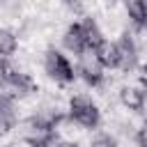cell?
Here are the masks:
<instances>
[{"instance_id":"7a4b0ae2","label":"cell","mask_w":147,"mask_h":147,"mask_svg":"<svg viewBox=\"0 0 147 147\" xmlns=\"http://www.w3.org/2000/svg\"><path fill=\"white\" fill-rule=\"evenodd\" d=\"M44 69H46V74H48L55 83H60V85H71L74 78H76V69H74V64L69 62V57L62 55V53L55 51V48H48V51H46V55H44Z\"/></svg>"},{"instance_id":"e0dca14e","label":"cell","mask_w":147,"mask_h":147,"mask_svg":"<svg viewBox=\"0 0 147 147\" xmlns=\"http://www.w3.org/2000/svg\"><path fill=\"white\" fill-rule=\"evenodd\" d=\"M55 147H78V145H74V142H55Z\"/></svg>"},{"instance_id":"8fae6325","label":"cell","mask_w":147,"mask_h":147,"mask_svg":"<svg viewBox=\"0 0 147 147\" xmlns=\"http://www.w3.org/2000/svg\"><path fill=\"white\" fill-rule=\"evenodd\" d=\"M80 25H83V30H85V37H87V46H90V51H96V48L106 41L103 34H101V30H99V25H96V21L90 18V16H83V18H80Z\"/></svg>"},{"instance_id":"30bf717a","label":"cell","mask_w":147,"mask_h":147,"mask_svg":"<svg viewBox=\"0 0 147 147\" xmlns=\"http://www.w3.org/2000/svg\"><path fill=\"white\" fill-rule=\"evenodd\" d=\"M126 14L136 28L147 30V0H126Z\"/></svg>"},{"instance_id":"52a82bcc","label":"cell","mask_w":147,"mask_h":147,"mask_svg":"<svg viewBox=\"0 0 147 147\" xmlns=\"http://www.w3.org/2000/svg\"><path fill=\"white\" fill-rule=\"evenodd\" d=\"M21 76H23V71L9 57H0V90H5L7 94H11V90L21 80Z\"/></svg>"},{"instance_id":"3957f363","label":"cell","mask_w":147,"mask_h":147,"mask_svg":"<svg viewBox=\"0 0 147 147\" xmlns=\"http://www.w3.org/2000/svg\"><path fill=\"white\" fill-rule=\"evenodd\" d=\"M76 74L90 87H99L103 83V64L99 62V57L94 55V51H87V53L78 55V69H76Z\"/></svg>"},{"instance_id":"5bb4252c","label":"cell","mask_w":147,"mask_h":147,"mask_svg":"<svg viewBox=\"0 0 147 147\" xmlns=\"http://www.w3.org/2000/svg\"><path fill=\"white\" fill-rule=\"evenodd\" d=\"M136 140H138V145L140 147H147V122L138 129V133H136Z\"/></svg>"},{"instance_id":"8992f818","label":"cell","mask_w":147,"mask_h":147,"mask_svg":"<svg viewBox=\"0 0 147 147\" xmlns=\"http://www.w3.org/2000/svg\"><path fill=\"white\" fill-rule=\"evenodd\" d=\"M16 126V108L14 96L7 92H0V136H7Z\"/></svg>"},{"instance_id":"9c48e42d","label":"cell","mask_w":147,"mask_h":147,"mask_svg":"<svg viewBox=\"0 0 147 147\" xmlns=\"http://www.w3.org/2000/svg\"><path fill=\"white\" fill-rule=\"evenodd\" d=\"M94 55L99 57V62L103 64V69H117L119 67V55H117V44L115 41H103Z\"/></svg>"},{"instance_id":"7c38bea8","label":"cell","mask_w":147,"mask_h":147,"mask_svg":"<svg viewBox=\"0 0 147 147\" xmlns=\"http://www.w3.org/2000/svg\"><path fill=\"white\" fill-rule=\"evenodd\" d=\"M16 48H18V39H16V34H14L11 30H7V28H0V57H9V55H14Z\"/></svg>"},{"instance_id":"9a60e30c","label":"cell","mask_w":147,"mask_h":147,"mask_svg":"<svg viewBox=\"0 0 147 147\" xmlns=\"http://www.w3.org/2000/svg\"><path fill=\"white\" fill-rule=\"evenodd\" d=\"M62 2H64L74 14H80V11H83V0H62Z\"/></svg>"},{"instance_id":"4fadbf2b","label":"cell","mask_w":147,"mask_h":147,"mask_svg":"<svg viewBox=\"0 0 147 147\" xmlns=\"http://www.w3.org/2000/svg\"><path fill=\"white\" fill-rule=\"evenodd\" d=\"M90 147H117V142H115V138H113V136L101 133V136H96V138L92 140V145H90Z\"/></svg>"},{"instance_id":"5b68a950","label":"cell","mask_w":147,"mask_h":147,"mask_svg":"<svg viewBox=\"0 0 147 147\" xmlns=\"http://www.w3.org/2000/svg\"><path fill=\"white\" fill-rule=\"evenodd\" d=\"M64 46H67V51H71L74 55H83V53L90 51L87 37H85V30H83L80 21H78V23H71V25L67 28V32H64Z\"/></svg>"},{"instance_id":"ba28073f","label":"cell","mask_w":147,"mask_h":147,"mask_svg":"<svg viewBox=\"0 0 147 147\" xmlns=\"http://www.w3.org/2000/svg\"><path fill=\"white\" fill-rule=\"evenodd\" d=\"M119 101L124 108L133 110V113H142L145 103H147V92L142 87H122L119 90Z\"/></svg>"},{"instance_id":"277c9868","label":"cell","mask_w":147,"mask_h":147,"mask_svg":"<svg viewBox=\"0 0 147 147\" xmlns=\"http://www.w3.org/2000/svg\"><path fill=\"white\" fill-rule=\"evenodd\" d=\"M117 55H119V67L122 71H131L136 64H138V48H136V41L129 37V34H122L117 41Z\"/></svg>"},{"instance_id":"6da1fadb","label":"cell","mask_w":147,"mask_h":147,"mask_svg":"<svg viewBox=\"0 0 147 147\" xmlns=\"http://www.w3.org/2000/svg\"><path fill=\"white\" fill-rule=\"evenodd\" d=\"M69 117L78 126H83V129H96L101 124V110H99V106L90 96H83V94L71 96V101H69Z\"/></svg>"},{"instance_id":"2e32d148","label":"cell","mask_w":147,"mask_h":147,"mask_svg":"<svg viewBox=\"0 0 147 147\" xmlns=\"http://www.w3.org/2000/svg\"><path fill=\"white\" fill-rule=\"evenodd\" d=\"M138 83H140V87L147 92V64H142V67H140V74H138Z\"/></svg>"}]
</instances>
